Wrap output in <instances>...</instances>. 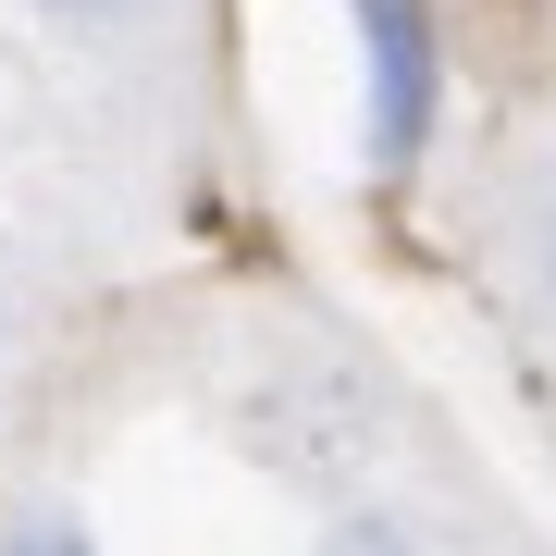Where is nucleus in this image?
Returning a JSON list of instances; mask_svg holds the SVG:
<instances>
[{
	"instance_id": "1",
	"label": "nucleus",
	"mask_w": 556,
	"mask_h": 556,
	"mask_svg": "<svg viewBox=\"0 0 556 556\" xmlns=\"http://www.w3.org/2000/svg\"><path fill=\"white\" fill-rule=\"evenodd\" d=\"M248 457L285 470L298 495H346V482L383 470V408L334 358H285V371L248 383Z\"/></svg>"
},
{
	"instance_id": "2",
	"label": "nucleus",
	"mask_w": 556,
	"mask_h": 556,
	"mask_svg": "<svg viewBox=\"0 0 556 556\" xmlns=\"http://www.w3.org/2000/svg\"><path fill=\"white\" fill-rule=\"evenodd\" d=\"M346 25H358V161L371 174H408L433 149V112H445L433 0H346Z\"/></svg>"
},
{
	"instance_id": "3",
	"label": "nucleus",
	"mask_w": 556,
	"mask_h": 556,
	"mask_svg": "<svg viewBox=\"0 0 556 556\" xmlns=\"http://www.w3.org/2000/svg\"><path fill=\"white\" fill-rule=\"evenodd\" d=\"M321 556H420V532L396 507H334L321 519Z\"/></svg>"
},
{
	"instance_id": "4",
	"label": "nucleus",
	"mask_w": 556,
	"mask_h": 556,
	"mask_svg": "<svg viewBox=\"0 0 556 556\" xmlns=\"http://www.w3.org/2000/svg\"><path fill=\"white\" fill-rule=\"evenodd\" d=\"M38 25H62V38H137V25H161V0H38Z\"/></svg>"
},
{
	"instance_id": "5",
	"label": "nucleus",
	"mask_w": 556,
	"mask_h": 556,
	"mask_svg": "<svg viewBox=\"0 0 556 556\" xmlns=\"http://www.w3.org/2000/svg\"><path fill=\"white\" fill-rule=\"evenodd\" d=\"M0 556H100V544H87L75 507H25V519H0Z\"/></svg>"
},
{
	"instance_id": "6",
	"label": "nucleus",
	"mask_w": 556,
	"mask_h": 556,
	"mask_svg": "<svg viewBox=\"0 0 556 556\" xmlns=\"http://www.w3.org/2000/svg\"><path fill=\"white\" fill-rule=\"evenodd\" d=\"M532 273H544V321H556V211H544V248H532Z\"/></svg>"
}]
</instances>
